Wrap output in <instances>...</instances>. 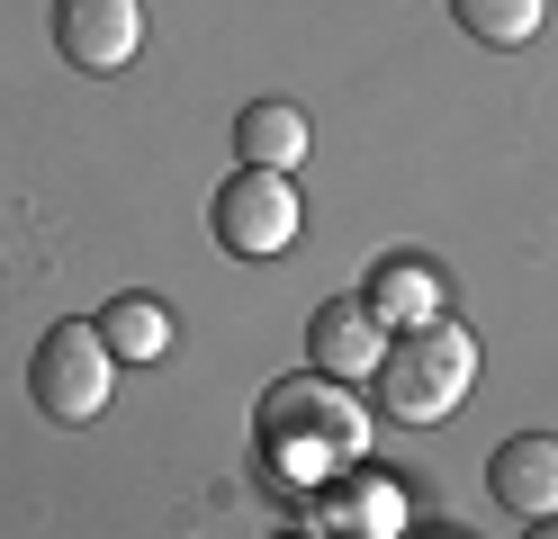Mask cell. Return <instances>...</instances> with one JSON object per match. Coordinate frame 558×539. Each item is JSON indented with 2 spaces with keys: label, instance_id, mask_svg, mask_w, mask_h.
Returning <instances> with one entry per match:
<instances>
[{
  "label": "cell",
  "instance_id": "6",
  "mask_svg": "<svg viewBox=\"0 0 558 539\" xmlns=\"http://www.w3.org/2000/svg\"><path fill=\"white\" fill-rule=\"evenodd\" d=\"M378 351H388V323L369 315V297H325L316 315H306V359H316V378L361 387L378 369Z\"/></svg>",
  "mask_w": 558,
  "mask_h": 539
},
{
  "label": "cell",
  "instance_id": "5",
  "mask_svg": "<svg viewBox=\"0 0 558 539\" xmlns=\"http://www.w3.org/2000/svg\"><path fill=\"white\" fill-rule=\"evenodd\" d=\"M54 46L82 72H126L145 54V10L135 0H54Z\"/></svg>",
  "mask_w": 558,
  "mask_h": 539
},
{
  "label": "cell",
  "instance_id": "7",
  "mask_svg": "<svg viewBox=\"0 0 558 539\" xmlns=\"http://www.w3.org/2000/svg\"><path fill=\"white\" fill-rule=\"evenodd\" d=\"M486 494H496L505 513H522V522H549L558 513V441H549V431H513V441H496V458H486Z\"/></svg>",
  "mask_w": 558,
  "mask_h": 539
},
{
  "label": "cell",
  "instance_id": "13",
  "mask_svg": "<svg viewBox=\"0 0 558 539\" xmlns=\"http://www.w3.org/2000/svg\"><path fill=\"white\" fill-rule=\"evenodd\" d=\"M424 539H460V530H424Z\"/></svg>",
  "mask_w": 558,
  "mask_h": 539
},
{
  "label": "cell",
  "instance_id": "12",
  "mask_svg": "<svg viewBox=\"0 0 558 539\" xmlns=\"http://www.w3.org/2000/svg\"><path fill=\"white\" fill-rule=\"evenodd\" d=\"M522 539H558V513H549V522H532V530H522Z\"/></svg>",
  "mask_w": 558,
  "mask_h": 539
},
{
  "label": "cell",
  "instance_id": "10",
  "mask_svg": "<svg viewBox=\"0 0 558 539\" xmlns=\"http://www.w3.org/2000/svg\"><path fill=\"white\" fill-rule=\"evenodd\" d=\"M99 342H109L118 359H162V351H171V306L126 287V297L99 306Z\"/></svg>",
  "mask_w": 558,
  "mask_h": 539
},
{
  "label": "cell",
  "instance_id": "4",
  "mask_svg": "<svg viewBox=\"0 0 558 539\" xmlns=\"http://www.w3.org/2000/svg\"><path fill=\"white\" fill-rule=\"evenodd\" d=\"M207 225L234 261H279V252L298 243L306 207H298V180L289 171H234L217 198H207Z\"/></svg>",
  "mask_w": 558,
  "mask_h": 539
},
{
  "label": "cell",
  "instance_id": "8",
  "mask_svg": "<svg viewBox=\"0 0 558 539\" xmlns=\"http://www.w3.org/2000/svg\"><path fill=\"white\" fill-rule=\"evenodd\" d=\"M369 315L388 323V333L441 323V261H424V252H388V261L369 270Z\"/></svg>",
  "mask_w": 558,
  "mask_h": 539
},
{
  "label": "cell",
  "instance_id": "1",
  "mask_svg": "<svg viewBox=\"0 0 558 539\" xmlns=\"http://www.w3.org/2000/svg\"><path fill=\"white\" fill-rule=\"evenodd\" d=\"M469 378H477V342H469V323H414V333H397L388 351H378V369H369V387H378V414L388 422H450L460 414V395H469Z\"/></svg>",
  "mask_w": 558,
  "mask_h": 539
},
{
  "label": "cell",
  "instance_id": "9",
  "mask_svg": "<svg viewBox=\"0 0 558 539\" xmlns=\"http://www.w3.org/2000/svg\"><path fill=\"white\" fill-rule=\"evenodd\" d=\"M234 154H243V171H298L306 162V118L289 99H253L234 118Z\"/></svg>",
  "mask_w": 558,
  "mask_h": 539
},
{
  "label": "cell",
  "instance_id": "3",
  "mask_svg": "<svg viewBox=\"0 0 558 539\" xmlns=\"http://www.w3.org/2000/svg\"><path fill=\"white\" fill-rule=\"evenodd\" d=\"M109 387H118V351L99 342V323H54L27 359V395H37L46 422H90L109 414Z\"/></svg>",
  "mask_w": 558,
  "mask_h": 539
},
{
  "label": "cell",
  "instance_id": "2",
  "mask_svg": "<svg viewBox=\"0 0 558 539\" xmlns=\"http://www.w3.org/2000/svg\"><path fill=\"white\" fill-rule=\"evenodd\" d=\"M262 441L279 467H333V458H361L369 414L333 378H279L262 395Z\"/></svg>",
  "mask_w": 558,
  "mask_h": 539
},
{
  "label": "cell",
  "instance_id": "11",
  "mask_svg": "<svg viewBox=\"0 0 558 539\" xmlns=\"http://www.w3.org/2000/svg\"><path fill=\"white\" fill-rule=\"evenodd\" d=\"M450 10H460V27L477 36V46H532L549 0H450Z\"/></svg>",
  "mask_w": 558,
  "mask_h": 539
}]
</instances>
